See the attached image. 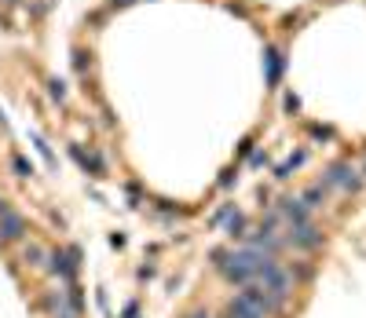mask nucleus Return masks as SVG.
Masks as SVG:
<instances>
[{"mask_svg": "<svg viewBox=\"0 0 366 318\" xmlns=\"http://www.w3.org/2000/svg\"><path fill=\"white\" fill-rule=\"evenodd\" d=\"M190 318H209V315H205V311H195V315H190Z\"/></svg>", "mask_w": 366, "mask_h": 318, "instance_id": "nucleus-17", "label": "nucleus"}, {"mask_svg": "<svg viewBox=\"0 0 366 318\" xmlns=\"http://www.w3.org/2000/svg\"><path fill=\"white\" fill-rule=\"evenodd\" d=\"M282 73V55L275 52V48H267V85H275Z\"/></svg>", "mask_w": 366, "mask_h": 318, "instance_id": "nucleus-10", "label": "nucleus"}, {"mask_svg": "<svg viewBox=\"0 0 366 318\" xmlns=\"http://www.w3.org/2000/svg\"><path fill=\"white\" fill-rule=\"evenodd\" d=\"M11 168H15V176H19V180H29V176H34V165H29L26 157H15Z\"/></svg>", "mask_w": 366, "mask_h": 318, "instance_id": "nucleus-13", "label": "nucleus"}, {"mask_svg": "<svg viewBox=\"0 0 366 318\" xmlns=\"http://www.w3.org/2000/svg\"><path fill=\"white\" fill-rule=\"evenodd\" d=\"M224 318H267L257 304H249L246 296H234L231 304H227V311H224Z\"/></svg>", "mask_w": 366, "mask_h": 318, "instance_id": "nucleus-6", "label": "nucleus"}, {"mask_svg": "<svg viewBox=\"0 0 366 318\" xmlns=\"http://www.w3.org/2000/svg\"><path fill=\"white\" fill-rule=\"evenodd\" d=\"M81 267V249L70 245V249H52L48 252V271H52L59 282H70Z\"/></svg>", "mask_w": 366, "mask_h": 318, "instance_id": "nucleus-1", "label": "nucleus"}, {"mask_svg": "<svg viewBox=\"0 0 366 318\" xmlns=\"http://www.w3.org/2000/svg\"><path fill=\"white\" fill-rule=\"evenodd\" d=\"M323 187L330 190V187H341V190H359L363 187V176H359V172L352 168V165H348V161H337V165H333L330 172H326V176H323Z\"/></svg>", "mask_w": 366, "mask_h": 318, "instance_id": "nucleus-2", "label": "nucleus"}, {"mask_svg": "<svg viewBox=\"0 0 366 318\" xmlns=\"http://www.w3.org/2000/svg\"><path fill=\"white\" fill-rule=\"evenodd\" d=\"M363 176H366V168H363Z\"/></svg>", "mask_w": 366, "mask_h": 318, "instance_id": "nucleus-18", "label": "nucleus"}, {"mask_svg": "<svg viewBox=\"0 0 366 318\" xmlns=\"http://www.w3.org/2000/svg\"><path fill=\"white\" fill-rule=\"evenodd\" d=\"M279 212L290 219V224H308V212H311V209H308L300 198H282V201H279Z\"/></svg>", "mask_w": 366, "mask_h": 318, "instance_id": "nucleus-5", "label": "nucleus"}, {"mask_svg": "<svg viewBox=\"0 0 366 318\" xmlns=\"http://www.w3.org/2000/svg\"><path fill=\"white\" fill-rule=\"evenodd\" d=\"M286 245H293V249H319L323 245V231L311 227V224H290Z\"/></svg>", "mask_w": 366, "mask_h": 318, "instance_id": "nucleus-3", "label": "nucleus"}, {"mask_svg": "<svg viewBox=\"0 0 366 318\" xmlns=\"http://www.w3.org/2000/svg\"><path fill=\"white\" fill-rule=\"evenodd\" d=\"M290 275H297L300 282H311V278H315V267H311L308 260H300V263H293V267H290Z\"/></svg>", "mask_w": 366, "mask_h": 318, "instance_id": "nucleus-12", "label": "nucleus"}, {"mask_svg": "<svg viewBox=\"0 0 366 318\" xmlns=\"http://www.w3.org/2000/svg\"><path fill=\"white\" fill-rule=\"evenodd\" d=\"M26 238V219L8 209V212H0V242H22Z\"/></svg>", "mask_w": 366, "mask_h": 318, "instance_id": "nucleus-4", "label": "nucleus"}, {"mask_svg": "<svg viewBox=\"0 0 366 318\" xmlns=\"http://www.w3.org/2000/svg\"><path fill=\"white\" fill-rule=\"evenodd\" d=\"M300 201H304L308 209H323V201H326V187H323V183L308 187V190H304V198H300Z\"/></svg>", "mask_w": 366, "mask_h": 318, "instance_id": "nucleus-9", "label": "nucleus"}, {"mask_svg": "<svg viewBox=\"0 0 366 318\" xmlns=\"http://www.w3.org/2000/svg\"><path fill=\"white\" fill-rule=\"evenodd\" d=\"M227 234H234V238L246 234V216L242 212H227Z\"/></svg>", "mask_w": 366, "mask_h": 318, "instance_id": "nucleus-11", "label": "nucleus"}, {"mask_svg": "<svg viewBox=\"0 0 366 318\" xmlns=\"http://www.w3.org/2000/svg\"><path fill=\"white\" fill-rule=\"evenodd\" d=\"M22 260H26L29 267H48V249H41L37 242H29V245L22 249Z\"/></svg>", "mask_w": 366, "mask_h": 318, "instance_id": "nucleus-8", "label": "nucleus"}, {"mask_svg": "<svg viewBox=\"0 0 366 318\" xmlns=\"http://www.w3.org/2000/svg\"><path fill=\"white\" fill-rule=\"evenodd\" d=\"M44 308L52 311L55 318H77V315H81V311H77V308H73L62 293H48V296H44Z\"/></svg>", "mask_w": 366, "mask_h": 318, "instance_id": "nucleus-7", "label": "nucleus"}, {"mask_svg": "<svg viewBox=\"0 0 366 318\" xmlns=\"http://www.w3.org/2000/svg\"><path fill=\"white\" fill-rule=\"evenodd\" d=\"M8 209H11V205H8L4 198H0V212H8Z\"/></svg>", "mask_w": 366, "mask_h": 318, "instance_id": "nucleus-16", "label": "nucleus"}, {"mask_svg": "<svg viewBox=\"0 0 366 318\" xmlns=\"http://www.w3.org/2000/svg\"><path fill=\"white\" fill-rule=\"evenodd\" d=\"M48 88H52V99H66V85H62V81H55V77H52V81H48Z\"/></svg>", "mask_w": 366, "mask_h": 318, "instance_id": "nucleus-14", "label": "nucleus"}, {"mask_svg": "<svg viewBox=\"0 0 366 318\" xmlns=\"http://www.w3.org/2000/svg\"><path fill=\"white\" fill-rule=\"evenodd\" d=\"M121 318H136V304H129V308H125V315Z\"/></svg>", "mask_w": 366, "mask_h": 318, "instance_id": "nucleus-15", "label": "nucleus"}]
</instances>
